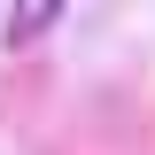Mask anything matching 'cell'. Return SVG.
I'll list each match as a JSON object with an SVG mask.
<instances>
[{
    "label": "cell",
    "instance_id": "1",
    "mask_svg": "<svg viewBox=\"0 0 155 155\" xmlns=\"http://www.w3.org/2000/svg\"><path fill=\"white\" fill-rule=\"evenodd\" d=\"M54 16H62V0H16V16H8V47H31Z\"/></svg>",
    "mask_w": 155,
    "mask_h": 155
}]
</instances>
